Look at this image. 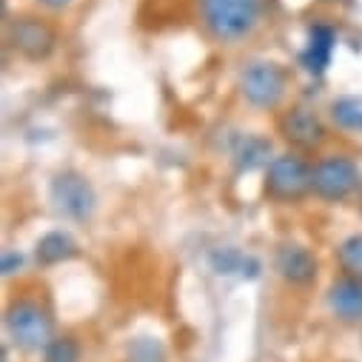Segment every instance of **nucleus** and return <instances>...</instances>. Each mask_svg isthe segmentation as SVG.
<instances>
[{"label": "nucleus", "instance_id": "1", "mask_svg": "<svg viewBox=\"0 0 362 362\" xmlns=\"http://www.w3.org/2000/svg\"><path fill=\"white\" fill-rule=\"evenodd\" d=\"M197 23L220 46L248 40L265 21L268 0H194Z\"/></svg>", "mask_w": 362, "mask_h": 362}, {"label": "nucleus", "instance_id": "2", "mask_svg": "<svg viewBox=\"0 0 362 362\" xmlns=\"http://www.w3.org/2000/svg\"><path fill=\"white\" fill-rule=\"evenodd\" d=\"M4 325L6 337L21 351H43L57 337L52 311L35 297H15L6 308Z\"/></svg>", "mask_w": 362, "mask_h": 362}, {"label": "nucleus", "instance_id": "3", "mask_svg": "<svg viewBox=\"0 0 362 362\" xmlns=\"http://www.w3.org/2000/svg\"><path fill=\"white\" fill-rule=\"evenodd\" d=\"M311 168H314V163H308L300 151L274 157L265 165V183H262L265 197L274 203H283V206L303 203L308 194H314Z\"/></svg>", "mask_w": 362, "mask_h": 362}, {"label": "nucleus", "instance_id": "4", "mask_svg": "<svg viewBox=\"0 0 362 362\" xmlns=\"http://www.w3.org/2000/svg\"><path fill=\"white\" fill-rule=\"evenodd\" d=\"M288 71L274 60H254L240 74V95L259 112H274L288 95Z\"/></svg>", "mask_w": 362, "mask_h": 362}, {"label": "nucleus", "instance_id": "5", "mask_svg": "<svg viewBox=\"0 0 362 362\" xmlns=\"http://www.w3.org/2000/svg\"><path fill=\"white\" fill-rule=\"evenodd\" d=\"M311 186L320 200L342 203L359 192L362 174H359V165L348 154H325L311 168Z\"/></svg>", "mask_w": 362, "mask_h": 362}, {"label": "nucleus", "instance_id": "6", "mask_svg": "<svg viewBox=\"0 0 362 362\" xmlns=\"http://www.w3.org/2000/svg\"><path fill=\"white\" fill-rule=\"evenodd\" d=\"M49 197L52 206L60 217L66 220H88L98 209V194L88 183V177H83L80 171H60L54 174L52 186H49Z\"/></svg>", "mask_w": 362, "mask_h": 362}, {"label": "nucleus", "instance_id": "7", "mask_svg": "<svg viewBox=\"0 0 362 362\" xmlns=\"http://www.w3.org/2000/svg\"><path fill=\"white\" fill-rule=\"evenodd\" d=\"M6 40L9 46L23 57V60H32V63H43L54 54L57 49V32L49 21L43 18H35V15H21L9 23L6 29Z\"/></svg>", "mask_w": 362, "mask_h": 362}, {"label": "nucleus", "instance_id": "8", "mask_svg": "<svg viewBox=\"0 0 362 362\" xmlns=\"http://www.w3.org/2000/svg\"><path fill=\"white\" fill-rule=\"evenodd\" d=\"M277 132L297 151H314L328 140L325 123L320 120L317 112H311L305 106H294V109L283 112L277 120Z\"/></svg>", "mask_w": 362, "mask_h": 362}, {"label": "nucleus", "instance_id": "9", "mask_svg": "<svg viewBox=\"0 0 362 362\" xmlns=\"http://www.w3.org/2000/svg\"><path fill=\"white\" fill-rule=\"evenodd\" d=\"M274 271L280 274L283 283L294 286V288H305L317 280V271H320V262L317 257L300 245V243H283L277 251H274Z\"/></svg>", "mask_w": 362, "mask_h": 362}, {"label": "nucleus", "instance_id": "10", "mask_svg": "<svg viewBox=\"0 0 362 362\" xmlns=\"http://www.w3.org/2000/svg\"><path fill=\"white\" fill-rule=\"evenodd\" d=\"M334 49H337V29L331 23H311L308 37H305V49L300 52V66L308 74L322 77L331 66Z\"/></svg>", "mask_w": 362, "mask_h": 362}, {"label": "nucleus", "instance_id": "11", "mask_svg": "<svg viewBox=\"0 0 362 362\" xmlns=\"http://www.w3.org/2000/svg\"><path fill=\"white\" fill-rule=\"evenodd\" d=\"M328 311L345 322V325H356L362 322V280L356 277H339L331 283L328 288Z\"/></svg>", "mask_w": 362, "mask_h": 362}, {"label": "nucleus", "instance_id": "12", "mask_svg": "<svg viewBox=\"0 0 362 362\" xmlns=\"http://www.w3.org/2000/svg\"><path fill=\"white\" fill-rule=\"evenodd\" d=\"M80 254L77 240L69 231H49L37 240V262L40 265H60Z\"/></svg>", "mask_w": 362, "mask_h": 362}, {"label": "nucleus", "instance_id": "13", "mask_svg": "<svg viewBox=\"0 0 362 362\" xmlns=\"http://www.w3.org/2000/svg\"><path fill=\"white\" fill-rule=\"evenodd\" d=\"M211 268L217 271V274H240V277H259V259L248 257V254H240L234 248H220L211 254Z\"/></svg>", "mask_w": 362, "mask_h": 362}, {"label": "nucleus", "instance_id": "14", "mask_svg": "<svg viewBox=\"0 0 362 362\" xmlns=\"http://www.w3.org/2000/svg\"><path fill=\"white\" fill-rule=\"evenodd\" d=\"M337 262H339V268H342L345 277L362 280V231L348 234V237L337 245Z\"/></svg>", "mask_w": 362, "mask_h": 362}, {"label": "nucleus", "instance_id": "15", "mask_svg": "<svg viewBox=\"0 0 362 362\" xmlns=\"http://www.w3.org/2000/svg\"><path fill=\"white\" fill-rule=\"evenodd\" d=\"M331 120L342 132H359L362 134V98H337L331 103Z\"/></svg>", "mask_w": 362, "mask_h": 362}, {"label": "nucleus", "instance_id": "16", "mask_svg": "<svg viewBox=\"0 0 362 362\" xmlns=\"http://www.w3.org/2000/svg\"><path fill=\"white\" fill-rule=\"evenodd\" d=\"M83 359V345L74 334H57L46 348L40 362H80Z\"/></svg>", "mask_w": 362, "mask_h": 362}, {"label": "nucleus", "instance_id": "17", "mask_svg": "<svg viewBox=\"0 0 362 362\" xmlns=\"http://www.w3.org/2000/svg\"><path fill=\"white\" fill-rule=\"evenodd\" d=\"M237 160H240L243 168H254L259 163H268V143L262 137H245L243 151L237 154Z\"/></svg>", "mask_w": 362, "mask_h": 362}, {"label": "nucleus", "instance_id": "18", "mask_svg": "<svg viewBox=\"0 0 362 362\" xmlns=\"http://www.w3.org/2000/svg\"><path fill=\"white\" fill-rule=\"evenodd\" d=\"M132 362H163V348L154 339H137L132 345Z\"/></svg>", "mask_w": 362, "mask_h": 362}, {"label": "nucleus", "instance_id": "19", "mask_svg": "<svg viewBox=\"0 0 362 362\" xmlns=\"http://www.w3.org/2000/svg\"><path fill=\"white\" fill-rule=\"evenodd\" d=\"M21 265H23V257L15 254V251H6V254H4V265H0V268H4V277H12Z\"/></svg>", "mask_w": 362, "mask_h": 362}, {"label": "nucleus", "instance_id": "20", "mask_svg": "<svg viewBox=\"0 0 362 362\" xmlns=\"http://www.w3.org/2000/svg\"><path fill=\"white\" fill-rule=\"evenodd\" d=\"M37 6H43L46 12H63V9H69L74 0H35Z\"/></svg>", "mask_w": 362, "mask_h": 362}, {"label": "nucleus", "instance_id": "21", "mask_svg": "<svg viewBox=\"0 0 362 362\" xmlns=\"http://www.w3.org/2000/svg\"><path fill=\"white\" fill-rule=\"evenodd\" d=\"M320 4H348V0H320Z\"/></svg>", "mask_w": 362, "mask_h": 362}, {"label": "nucleus", "instance_id": "22", "mask_svg": "<svg viewBox=\"0 0 362 362\" xmlns=\"http://www.w3.org/2000/svg\"><path fill=\"white\" fill-rule=\"evenodd\" d=\"M356 197H359V209H362V186H359V192H356Z\"/></svg>", "mask_w": 362, "mask_h": 362}]
</instances>
